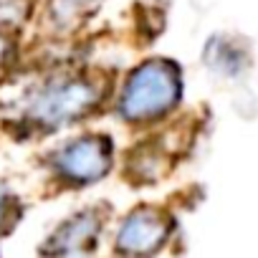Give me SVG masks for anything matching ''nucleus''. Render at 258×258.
I'll return each mask as SVG.
<instances>
[{
	"mask_svg": "<svg viewBox=\"0 0 258 258\" xmlns=\"http://www.w3.org/2000/svg\"><path fill=\"white\" fill-rule=\"evenodd\" d=\"M200 61L208 74L220 81H240L250 69V51L248 46L230 36V33H213L203 43Z\"/></svg>",
	"mask_w": 258,
	"mask_h": 258,
	"instance_id": "8",
	"label": "nucleus"
},
{
	"mask_svg": "<svg viewBox=\"0 0 258 258\" xmlns=\"http://www.w3.org/2000/svg\"><path fill=\"white\" fill-rule=\"evenodd\" d=\"M41 0H0V33L21 38L36 26Z\"/></svg>",
	"mask_w": 258,
	"mask_h": 258,
	"instance_id": "9",
	"label": "nucleus"
},
{
	"mask_svg": "<svg viewBox=\"0 0 258 258\" xmlns=\"http://www.w3.org/2000/svg\"><path fill=\"white\" fill-rule=\"evenodd\" d=\"M170 170V152L165 142L160 140V132H147L142 140H137L121 160V172L135 185H155L165 180Z\"/></svg>",
	"mask_w": 258,
	"mask_h": 258,
	"instance_id": "7",
	"label": "nucleus"
},
{
	"mask_svg": "<svg viewBox=\"0 0 258 258\" xmlns=\"http://www.w3.org/2000/svg\"><path fill=\"white\" fill-rule=\"evenodd\" d=\"M21 63V38L0 33V76H8Z\"/></svg>",
	"mask_w": 258,
	"mask_h": 258,
	"instance_id": "11",
	"label": "nucleus"
},
{
	"mask_svg": "<svg viewBox=\"0 0 258 258\" xmlns=\"http://www.w3.org/2000/svg\"><path fill=\"white\" fill-rule=\"evenodd\" d=\"M111 208L106 203H86L66 213L36 245L38 258H94L109 238Z\"/></svg>",
	"mask_w": 258,
	"mask_h": 258,
	"instance_id": "5",
	"label": "nucleus"
},
{
	"mask_svg": "<svg viewBox=\"0 0 258 258\" xmlns=\"http://www.w3.org/2000/svg\"><path fill=\"white\" fill-rule=\"evenodd\" d=\"M114 79L84 63H51L23 81L0 106L16 140H46L81 129L109 109Z\"/></svg>",
	"mask_w": 258,
	"mask_h": 258,
	"instance_id": "1",
	"label": "nucleus"
},
{
	"mask_svg": "<svg viewBox=\"0 0 258 258\" xmlns=\"http://www.w3.org/2000/svg\"><path fill=\"white\" fill-rule=\"evenodd\" d=\"M21 215H23L21 198L13 192L8 182L0 180V240L16 230V225L21 223Z\"/></svg>",
	"mask_w": 258,
	"mask_h": 258,
	"instance_id": "10",
	"label": "nucleus"
},
{
	"mask_svg": "<svg viewBox=\"0 0 258 258\" xmlns=\"http://www.w3.org/2000/svg\"><path fill=\"white\" fill-rule=\"evenodd\" d=\"M119 167V147L109 132L79 129L53 142L41 157L46 182L58 192H81L101 185Z\"/></svg>",
	"mask_w": 258,
	"mask_h": 258,
	"instance_id": "3",
	"label": "nucleus"
},
{
	"mask_svg": "<svg viewBox=\"0 0 258 258\" xmlns=\"http://www.w3.org/2000/svg\"><path fill=\"white\" fill-rule=\"evenodd\" d=\"M182 101V66L170 56H145L114 79L106 111L129 132L147 135L170 124Z\"/></svg>",
	"mask_w": 258,
	"mask_h": 258,
	"instance_id": "2",
	"label": "nucleus"
},
{
	"mask_svg": "<svg viewBox=\"0 0 258 258\" xmlns=\"http://www.w3.org/2000/svg\"><path fill=\"white\" fill-rule=\"evenodd\" d=\"M106 6V0H41L36 28L48 41H69L79 36Z\"/></svg>",
	"mask_w": 258,
	"mask_h": 258,
	"instance_id": "6",
	"label": "nucleus"
},
{
	"mask_svg": "<svg viewBox=\"0 0 258 258\" xmlns=\"http://www.w3.org/2000/svg\"><path fill=\"white\" fill-rule=\"evenodd\" d=\"M175 235L177 218L170 208L137 203L114 220L109 243L116 258H162L175 243Z\"/></svg>",
	"mask_w": 258,
	"mask_h": 258,
	"instance_id": "4",
	"label": "nucleus"
}]
</instances>
